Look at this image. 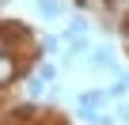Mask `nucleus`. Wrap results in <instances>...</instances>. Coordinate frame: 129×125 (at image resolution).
<instances>
[{"instance_id": "obj_11", "label": "nucleus", "mask_w": 129, "mask_h": 125, "mask_svg": "<svg viewBox=\"0 0 129 125\" xmlns=\"http://www.w3.org/2000/svg\"><path fill=\"white\" fill-rule=\"evenodd\" d=\"M0 4H8V0H0Z\"/></svg>"}, {"instance_id": "obj_7", "label": "nucleus", "mask_w": 129, "mask_h": 125, "mask_svg": "<svg viewBox=\"0 0 129 125\" xmlns=\"http://www.w3.org/2000/svg\"><path fill=\"white\" fill-rule=\"evenodd\" d=\"M42 91H46V80H38V76H30V80H27V95H30V99H38Z\"/></svg>"}, {"instance_id": "obj_3", "label": "nucleus", "mask_w": 129, "mask_h": 125, "mask_svg": "<svg viewBox=\"0 0 129 125\" xmlns=\"http://www.w3.org/2000/svg\"><path fill=\"white\" fill-rule=\"evenodd\" d=\"M87 30H91V19L76 12V15L69 19V27H64V34H61V38H64V42H72V38H87Z\"/></svg>"}, {"instance_id": "obj_1", "label": "nucleus", "mask_w": 129, "mask_h": 125, "mask_svg": "<svg viewBox=\"0 0 129 125\" xmlns=\"http://www.w3.org/2000/svg\"><path fill=\"white\" fill-rule=\"evenodd\" d=\"M23 76V65H19V57L12 53V49H4L0 53V91H8L15 80Z\"/></svg>"}, {"instance_id": "obj_9", "label": "nucleus", "mask_w": 129, "mask_h": 125, "mask_svg": "<svg viewBox=\"0 0 129 125\" xmlns=\"http://www.w3.org/2000/svg\"><path fill=\"white\" fill-rule=\"evenodd\" d=\"M8 42H12V30H8V23H0V53H4V49H12Z\"/></svg>"}, {"instance_id": "obj_5", "label": "nucleus", "mask_w": 129, "mask_h": 125, "mask_svg": "<svg viewBox=\"0 0 129 125\" xmlns=\"http://www.w3.org/2000/svg\"><path fill=\"white\" fill-rule=\"evenodd\" d=\"M34 12L42 19H57V15H64V0H34Z\"/></svg>"}, {"instance_id": "obj_4", "label": "nucleus", "mask_w": 129, "mask_h": 125, "mask_svg": "<svg viewBox=\"0 0 129 125\" xmlns=\"http://www.w3.org/2000/svg\"><path fill=\"white\" fill-rule=\"evenodd\" d=\"M106 102H110L106 87H103V91H84V95H76V106H84V110H103Z\"/></svg>"}, {"instance_id": "obj_10", "label": "nucleus", "mask_w": 129, "mask_h": 125, "mask_svg": "<svg viewBox=\"0 0 129 125\" xmlns=\"http://www.w3.org/2000/svg\"><path fill=\"white\" fill-rule=\"evenodd\" d=\"M118 121H121V125H129V102H121V106H118Z\"/></svg>"}, {"instance_id": "obj_8", "label": "nucleus", "mask_w": 129, "mask_h": 125, "mask_svg": "<svg viewBox=\"0 0 129 125\" xmlns=\"http://www.w3.org/2000/svg\"><path fill=\"white\" fill-rule=\"evenodd\" d=\"M61 46H64V38H49V34L42 38V49H46V53H57Z\"/></svg>"}, {"instance_id": "obj_6", "label": "nucleus", "mask_w": 129, "mask_h": 125, "mask_svg": "<svg viewBox=\"0 0 129 125\" xmlns=\"http://www.w3.org/2000/svg\"><path fill=\"white\" fill-rule=\"evenodd\" d=\"M34 76H38V80H46V84H53V80H57V65H49V61H38V65H34Z\"/></svg>"}, {"instance_id": "obj_2", "label": "nucleus", "mask_w": 129, "mask_h": 125, "mask_svg": "<svg viewBox=\"0 0 129 125\" xmlns=\"http://www.w3.org/2000/svg\"><path fill=\"white\" fill-rule=\"evenodd\" d=\"M91 68H95V72H118V76H121L118 61H114V53H110L106 46H95V49H91Z\"/></svg>"}]
</instances>
